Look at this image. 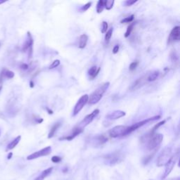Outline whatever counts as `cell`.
Listing matches in <instances>:
<instances>
[{
    "instance_id": "cell-1",
    "label": "cell",
    "mask_w": 180,
    "mask_h": 180,
    "mask_svg": "<svg viewBox=\"0 0 180 180\" xmlns=\"http://www.w3.org/2000/svg\"><path fill=\"white\" fill-rule=\"evenodd\" d=\"M144 137L145 139L143 142H146L147 150L149 151H156L160 145L161 144L163 139V135L162 134H154L151 132Z\"/></svg>"
},
{
    "instance_id": "cell-2",
    "label": "cell",
    "mask_w": 180,
    "mask_h": 180,
    "mask_svg": "<svg viewBox=\"0 0 180 180\" xmlns=\"http://www.w3.org/2000/svg\"><path fill=\"white\" fill-rule=\"evenodd\" d=\"M109 86H110V82H108L103 84L101 86H100L99 87L97 88L92 94L90 95L89 99H88V103L91 105L97 104L98 102L101 99V98L103 97L105 92L108 89Z\"/></svg>"
},
{
    "instance_id": "cell-3",
    "label": "cell",
    "mask_w": 180,
    "mask_h": 180,
    "mask_svg": "<svg viewBox=\"0 0 180 180\" xmlns=\"http://www.w3.org/2000/svg\"><path fill=\"white\" fill-rule=\"evenodd\" d=\"M172 149L170 147H165L161 153H160L159 156L157 159V165L158 167L165 165V164L168 163L169 160L172 157Z\"/></svg>"
},
{
    "instance_id": "cell-4",
    "label": "cell",
    "mask_w": 180,
    "mask_h": 180,
    "mask_svg": "<svg viewBox=\"0 0 180 180\" xmlns=\"http://www.w3.org/2000/svg\"><path fill=\"white\" fill-rule=\"evenodd\" d=\"M178 158H179V151H177L175 154H174L172 156L170 159L169 160L168 163L165 164V172L163 177H162V179H165L170 174L172 170L174 168V167L176 163L177 162Z\"/></svg>"
},
{
    "instance_id": "cell-5",
    "label": "cell",
    "mask_w": 180,
    "mask_h": 180,
    "mask_svg": "<svg viewBox=\"0 0 180 180\" xmlns=\"http://www.w3.org/2000/svg\"><path fill=\"white\" fill-rule=\"evenodd\" d=\"M129 126L126 125H118L114 127L109 131L110 137L113 138H118L120 137H124L127 135Z\"/></svg>"
},
{
    "instance_id": "cell-6",
    "label": "cell",
    "mask_w": 180,
    "mask_h": 180,
    "mask_svg": "<svg viewBox=\"0 0 180 180\" xmlns=\"http://www.w3.org/2000/svg\"><path fill=\"white\" fill-rule=\"evenodd\" d=\"M160 118V115H156V116L151 117V118H147L146 120H144L140 121V122H138L137 123L133 124L132 125L129 126L128 127L127 132V135L129 134H131L132 132H133L134 131L137 130V129H139L141 127L145 125L146 124L149 123L151 121H155L157 120H159Z\"/></svg>"
},
{
    "instance_id": "cell-7",
    "label": "cell",
    "mask_w": 180,
    "mask_h": 180,
    "mask_svg": "<svg viewBox=\"0 0 180 180\" xmlns=\"http://www.w3.org/2000/svg\"><path fill=\"white\" fill-rule=\"evenodd\" d=\"M88 99H89V96L87 94L83 95L80 98V99L78 101L77 104L74 107L73 114V116H75L76 115H78L82 111V109L84 108L86 104L88 103Z\"/></svg>"
},
{
    "instance_id": "cell-8",
    "label": "cell",
    "mask_w": 180,
    "mask_h": 180,
    "mask_svg": "<svg viewBox=\"0 0 180 180\" xmlns=\"http://www.w3.org/2000/svg\"><path fill=\"white\" fill-rule=\"evenodd\" d=\"M99 109H95L92 113H91L90 114L87 115L85 118L83 119L81 121V123L78 126L79 127L83 129L84 127H85L86 126L89 125L94 120V119L99 115Z\"/></svg>"
},
{
    "instance_id": "cell-9",
    "label": "cell",
    "mask_w": 180,
    "mask_h": 180,
    "mask_svg": "<svg viewBox=\"0 0 180 180\" xmlns=\"http://www.w3.org/2000/svg\"><path fill=\"white\" fill-rule=\"evenodd\" d=\"M51 153H52V147H45V148H44L42 149H41L40 151L35 152L33 153H32L31 155L28 156L27 157V159L29 160H34V159L38 158H40V157L48 156V155H49Z\"/></svg>"
},
{
    "instance_id": "cell-10",
    "label": "cell",
    "mask_w": 180,
    "mask_h": 180,
    "mask_svg": "<svg viewBox=\"0 0 180 180\" xmlns=\"http://www.w3.org/2000/svg\"><path fill=\"white\" fill-rule=\"evenodd\" d=\"M149 73L146 74L144 76H142V78L137 79V80L134 82L132 84V85L130 87V91H135V90L139 89L142 87L147 82V77H148Z\"/></svg>"
},
{
    "instance_id": "cell-11",
    "label": "cell",
    "mask_w": 180,
    "mask_h": 180,
    "mask_svg": "<svg viewBox=\"0 0 180 180\" xmlns=\"http://www.w3.org/2000/svg\"><path fill=\"white\" fill-rule=\"evenodd\" d=\"M106 160H107L108 163L110 165H113V164L118 163L122 160V156L120 153L119 152H115L113 153L108 154L106 156Z\"/></svg>"
},
{
    "instance_id": "cell-12",
    "label": "cell",
    "mask_w": 180,
    "mask_h": 180,
    "mask_svg": "<svg viewBox=\"0 0 180 180\" xmlns=\"http://www.w3.org/2000/svg\"><path fill=\"white\" fill-rule=\"evenodd\" d=\"M28 40L25 42V43L24 44L23 47V52H26L28 50V55L29 57L30 58L32 57V54H33V37L31 35V34L30 32H28Z\"/></svg>"
},
{
    "instance_id": "cell-13",
    "label": "cell",
    "mask_w": 180,
    "mask_h": 180,
    "mask_svg": "<svg viewBox=\"0 0 180 180\" xmlns=\"http://www.w3.org/2000/svg\"><path fill=\"white\" fill-rule=\"evenodd\" d=\"M179 26H175L173 28L168 38V42L171 43L172 42L179 41L180 40V31Z\"/></svg>"
},
{
    "instance_id": "cell-14",
    "label": "cell",
    "mask_w": 180,
    "mask_h": 180,
    "mask_svg": "<svg viewBox=\"0 0 180 180\" xmlns=\"http://www.w3.org/2000/svg\"><path fill=\"white\" fill-rule=\"evenodd\" d=\"M126 115L125 112L123 111H115L112 112L111 113H109L106 116V118L108 120H117L122 118V117L125 116Z\"/></svg>"
},
{
    "instance_id": "cell-15",
    "label": "cell",
    "mask_w": 180,
    "mask_h": 180,
    "mask_svg": "<svg viewBox=\"0 0 180 180\" xmlns=\"http://www.w3.org/2000/svg\"><path fill=\"white\" fill-rule=\"evenodd\" d=\"M83 132V129L79 127H76L73 130V132L70 135L67 136V137H63L60 138L59 140H68V141H70V140L73 139L74 138L76 137L78 135H79L80 134Z\"/></svg>"
},
{
    "instance_id": "cell-16",
    "label": "cell",
    "mask_w": 180,
    "mask_h": 180,
    "mask_svg": "<svg viewBox=\"0 0 180 180\" xmlns=\"http://www.w3.org/2000/svg\"><path fill=\"white\" fill-rule=\"evenodd\" d=\"M100 70H101V68H97L96 66H94L92 68H90L89 70H88V75L89 76L91 80L94 79L98 75V74L100 72Z\"/></svg>"
},
{
    "instance_id": "cell-17",
    "label": "cell",
    "mask_w": 180,
    "mask_h": 180,
    "mask_svg": "<svg viewBox=\"0 0 180 180\" xmlns=\"http://www.w3.org/2000/svg\"><path fill=\"white\" fill-rule=\"evenodd\" d=\"M88 41V36L85 34H83L80 37L79 40V45L78 47L80 49H84L87 46Z\"/></svg>"
},
{
    "instance_id": "cell-18",
    "label": "cell",
    "mask_w": 180,
    "mask_h": 180,
    "mask_svg": "<svg viewBox=\"0 0 180 180\" xmlns=\"http://www.w3.org/2000/svg\"><path fill=\"white\" fill-rule=\"evenodd\" d=\"M160 75V72L158 70H155L151 73H149L147 77V82H154L158 79Z\"/></svg>"
},
{
    "instance_id": "cell-19",
    "label": "cell",
    "mask_w": 180,
    "mask_h": 180,
    "mask_svg": "<svg viewBox=\"0 0 180 180\" xmlns=\"http://www.w3.org/2000/svg\"><path fill=\"white\" fill-rule=\"evenodd\" d=\"M52 170L53 168L52 167V168H48L47 169V170H44L41 173L40 175L38 177L36 178L35 180H44L49 174H51V172H52Z\"/></svg>"
},
{
    "instance_id": "cell-20",
    "label": "cell",
    "mask_w": 180,
    "mask_h": 180,
    "mask_svg": "<svg viewBox=\"0 0 180 180\" xmlns=\"http://www.w3.org/2000/svg\"><path fill=\"white\" fill-rule=\"evenodd\" d=\"M21 136H18L15 139L13 140L7 146V151H9V150H11L13 149H14L15 147L17 145H18L19 142L21 141Z\"/></svg>"
},
{
    "instance_id": "cell-21",
    "label": "cell",
    "mask_w": 180,
    "mask_h": 180,
    "mask_svg": "<svg viewBox=\"0 0 180 180\" xmlns=\"http://www.w3.org/2000/svg\"><path fill=\"white\" fill-rule=\"evenodd\" d=\"M60 126H61V123H56L55 125H53L52 127L51 128V130H50L49 133V134H48V138L49 139H51V138H52L54 136L55 133H56V132L57 130L59 129Z\"/></svg>"
},
{
    "instance_id": "cell-22",
    "label": "cell",
    "mask_w": 180,
    "mask_h": 180,
    "mask_svg": "<svg viewBox=\"0 0 180 180\" xmlns=\"http://www.w3.org/2000/svg\"><path fill=\"white\" fill-rule=\"evenodd\" d=\"M104 1L99 0L97 5V12L98 14H100L104 11Z\"/></svg>"
},
{
    "instance_id": "cell-23",
    "label": "cell",
    "mask_w": 180,
    "mask_h": 180,
    "mask_svg": "<svg viewBox=\"0 0 180 180\" xmlns=\"http://www.w3.org/2000/svg\"><path fill=\"white\" fill-rule=\"evenodd\" d=\"M113 28H111V29H109L107 31L106 33V35H105V42L106 44H108L109 42H110V40L112 37V35H113Z\"/></svg>"
},
{
    "instance_id": "cell-24",
    "label": "cell",
    "mask_w": 180,
    "mask_h": 180,
    "mask_svg": "<svg viewBox=\"0 0 180 180\" xmlns=\"http://www.w3.org/2000/svg\"><path fill=\"white\" fill-rule=\"evenodd\" d=\"M115 3L114 0H106L104 1V7L107 10H111L113 8Z\"/></svg>"
},
{
    "instance_id": "cell-25",
    "label": "cell",
    "mask_w": 180,
    "mask_h": 180,
    "mask_svg": "<svg viewBox=\"0 0 180 180\" xmlns=\"http://www.w3.org/2000/svg\"><path fill=\"white\" fill-rule=\"evenodd\" d=\"M134 15L132 14L130 16L127 17L123 19L120 21L121 23H132V22L134 21Z\"/></svg>"
},
{
    "instance_id": "cell-26",
    "label": "cell",
    "mask_w": 180,
    "mask_h": 180,
    "mask_svg": "<svg viewBox=\"0 0 180 180\" xmlns=\"http://www.w3.org/2000/svg\"><path fill=\"white\" fill-rule=\"evenodd\" d=\"M134 23H133L130 24L129 26H128L127 29V31H126L125 34V37H128L129 36H130V35L131 34V33H132V31L133 30V27H134Z\"/></svg>"
},
{
    "instance_id": "cell-27",
    "label": "cell",
    "mask_w": 180,
    "mask_h": 180,
    "mask_svg": "<svg viewBox=\"0 0 180 180\" xmlns=\"http://www.w3.org/2000/svg\"><path fill=\"white\" fill-rule=\"evenodd\" d=\"M170 59L172 63H177L178 61V55L175 51H173L170 54Z\"/></svg>"
},
{
    "instance_id": "cell-28",
    "label": "cell",
    "mask_w": 180,
    "mask_h": 180,
    "mask_svg": "<svg viewBox=\"0 0 180 180\" xmlns=\"http://www.w3.org/2000/svg\"><path fill=\"white\" fill-rule=\"evenodd\" d=\"M138 65H139V61H137V60H136V61H134V62H132V63L130 65V67H129L130 70V71H134L135 69L137 68Z\"/></svg>"
},
{
    "instance_id": "cell-29",
    "label": "cell",
    "mask_w": 180,
    "mask_h": 180,
    "mask_svg": "<svg viewBox=\"0 0 180 180\" xmlns=\"http://www.w3.org/2000/svg\"><path fill=\"white\" fill-rule=\"evenodd\" d=\"M165 122H166V120H163V121H161V122H160V123H158V124H156V125L154 126L153 127V128L152 129V130H151V132H152V133H154L155 132V131L156 130H158L160 126H162V125H163L165 123Z\"/></svg>"
},
{
    "instance_id": "cell-30",
    "label": "cell",
    "mask_w": 180,
    "mask_h": 180,
    "mask_svg": "<svg viewBox=\"0 0 180 180\" xmlns=\"http://www.w3.org/2000/svg\"><path fill=\"white\" fill-rule=\"evenodd\" d=\"M108 25L107 23V22L103 21L102 22V28L101 33H106L108 31Z\"/></svg>"
},
{
    "instance_id": "cell-31",
    "label": "cell",
    "mask_w": 180,
    "mask_h": 180,
    "mask_svg": "<svg viewBox=\"0 0 180 180\" xmlns=\"http://www.w3.org/2000/svg\"><path fill=\"white\" fill-rule=\"evenodd\" d=\"M60 65V61L59 60H55L51 64L49 67V69H54L55 68H56Z\"/></svg>"
},
{
    "instance_id": "cell-32",
    "label": "cell",
    "mask_w": 180,
    "mask_h": 180,
    "mask_svg": "<svg viewBox=\"0 0 180 180\" xmlns=\"http://www.w3.org/2000/svg\"><path fill=\"white\" fill-rule=\"evenodd\" d=\"M91 5H92V2L87 3L86 4H85L84 6H82V8L80 9V11L82 12H84V11H87V10L89 9L90 7H91Z\"/></svg>"
},
{
    "instance_id": "cell-33",
    "label": "cell",
    "mask_w": 180,
    "mask_h": 180,
    "mask_svg": "<svg viewBox=\"0 0 180 180\" xmlns=\"http://www.w3.org/2000/svg\"><path fill=\"white\" fill-rule=\"evenodd\" d=\"M4 75L7 78L11 79L14 77V72L11 71V70H7L4 73Z\"/></svg>"
},
{
    "instance_id": "cell-34",
    "label": "cell",
    "mask_w": 180,
    "mask_h": 180,
    "mask_svg": "<svg viewBox=\"0 0 180 180\" xmlns=\"http://www.w3.org/2000/svg\"><path fill=\"white\" fill-rule=\"evenodd\" d=\"M137 2V0H133V1H132V0H127V1H126V2H124V4H125V7H131L134 4Z\"/></svg>"
},
{
    "instance_id": "cell-35",
    "label": "cell",
    "mask_w": 180,
    "mask_h": 180,
    "mask_svg": "<svg viewBox=\"0 0 180 180\" xmlns=\"http://www.w3.org/2000/svg\"><path fill=\"white\" fill-rule=\"evenodd\" d=\"M62 160V158L60 156H54L52 158V161L54 163H59L61 162V160Z\"/></svg>"
},
{
    "instance_id": "cell-36",
    "label": "cell",
    "mask_w": 180,
    "mask_h": 180,
    "mask_svg": "<svg viewBox=\"0 0 180 180\" xmlns=\"http://www.w3.org/2000/svg\"><path fill=\"white\" fill-rule=\"evenodd\" d=\"M119 49H120V47H119V45H115V47H113V54H116L117 53L119 52Z\"/></svg>"
},
{
    "instance_id": "cell-37",
    "label": "cell",
    "mask_w": 180,
    "mask_h": 180,
    "mask_svg": "<svg viewBox=\"0 0 180 180\" xmlns=\"http://www.w3.org/2000/svg\"><path fill=\"white\" fill-rule=\"evenodd\" d=\"M21 68L22 69H23V70H27V69L28 68V65L26 63H23L21 66Z\"/></svg>"
},
{
    "instance_id": "cell-38",
    "label": "cell",
    "mask_w": 180,
    "mask_h": 180,
    "mask_svg": "<svg viewBox=\"0 0 180 180\" xmlns=\"http://www.w3.org/2000/svg\"><path fill=\"white\" fill-rule=\"evenodd\" d=\"M47 110L48 111V113L49 114H53V111H52V110H50L49 108H47Z\"/></svg>"
},
{
    "instance_id": "cell-39",
    "label": "cell",
    "mask_w": 180,
    "mask_h": 180,
    "mask_svg": "<svg viewBox=\"0 0 180 180\" xmlns=\"http://www.w3.org/2000/svg\"><path fill=\"white\" fill-rule=\"evenodd\" d=\"M30 84V86L31 88L34 87V83H33V81H31Z\"/></svg>"
},
{
    "instance_id": "cell-40",
    "label": "cell",
    "mask_w": 180,
    "mask_h": 180,
    "mask_svg": "<svg viewBox=\"0 0 180 180\" xmlns=\"http://www.w3.org/2000/svg\"><path fill=\"white\" fill-rule=\"evenodd\" d=\"M12 153H10L9 154V156H8V159H11V157H12Z\"/></svg>"
},
{
    "instance_id": "cell-41",
    "label": "cell",
    "mask_w": 180,
    "mask_h": 180,
    "mask_svg": "<svg viewBox=\"0 0 180 180\" xmlns=\"http://www.w3.org/2000/svg\"><path fill=\"white\" fill-rule=\"evenodd\" d=\"M6 2V0L5 1H3V0H0V4H3V3Z\"/></svg>"
}]
</instances>
